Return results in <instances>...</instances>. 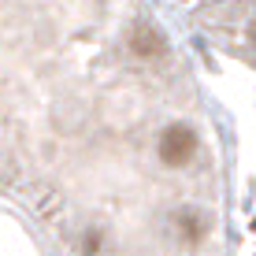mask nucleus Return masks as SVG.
I'll return each mask as SVG.
<instances>
[{
	"instance_id": "nucleus-1",
	"label": "nucleus",
	"mask_w": 256,
	"mask_h": 256,
	"mask_svg": "<svg viewBox=\"0 0 256 256\" xmlns=\"http://www.w3.org/2000/svg\"><path fill=\"white\" fill-rule=\"evenodd\" d=\"M197 148H200V138H197L193 126H186V122H171V126H164L160 141H156V152H160V160L167 167L190 164L193 156H197Z\"/></svg>"
}]
</instances>
